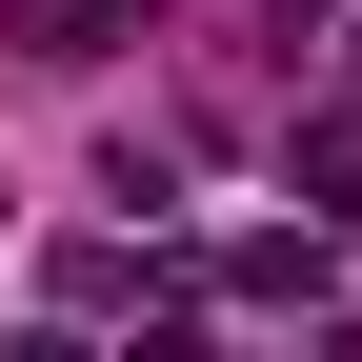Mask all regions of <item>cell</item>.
Instances as JSON below:
<instances>
[{
  "label": "cell",
  "mask_w": 362,
  "mask_h": 362,
  "mask_svg": "<svg viewBox=\"0 0 362 362\" xmlns=\"http://www.w3.org/2000/svg\"><path fill=\"white\" fill-rule=\"evenodd\" d=\"M282 181H302V221H362V101H322V121H302V141H282Z\"/></svg>",
  "instance_id": "6da1fadb"
}]
</instances>
